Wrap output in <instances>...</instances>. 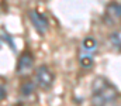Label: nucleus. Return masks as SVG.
I'll return each mask as SVG.
<instances>
[{
	"label": "nucleus",
	"instance_id": "1",
	"mask_svg": "<svg viewBox=\"0 0 121 106\" xmlns=\"http://www.w3.org/2000/svg\"><path fill=\"white\" fill-rule=\"evenodd\" d=\"M120 93L116 86L103 76L94 78L91 83V105L93 106H117Z\"/></svg>",
	"mask_w": 121,
	"mask_h": 106
},
{
	"label": "nucleus",
	"instance_id": "2",
	"mask_svg": "<svg viewBox=\"0 0 121 106\" xmlns=\"http://www.w3.org/2000/svg\"><path fill=\"white\" fill-rule=\"evenodd\" d=\"M55 74L49 69L47 65H41L35 69V83L42 91H49L54 86Z\"/></svg>",
	"mask_w": 121,
	"mask_h": 106
},
{
	"label": "nucleus",
	"instance_id": "3",
	"mask_svg": "<svg viewBox=\"0 0 121 106\" xmlns=\"http://www.w3.org/2000/svg\"><path fill=\"white\" fill-rule=\"evenodd\" d=\"M32 67H34V57H32V54H31L30 51H24L20 55L18 61H17V68H16L17 74L27 75L32 69Z\"/></svg>",
	"mask_w": 121,
	"mask_h": 106
},
{
	"label": "nucleus",
	"instance_id": "4",
	"mask_svg": "<svg viewBox=\"0 0 121 106\" xmlns=\"http://www.w3.org/2000/svg\"><path fill=\"white\" fill-rule=\"evenodd\" d=\"M30 20H31V23H32V26H34V28H35L39 34H45V33L48 31V27H49L48 20H47L41 13L31 10L30 11Z\"/></svg>",
	"mask_w": 121,
	"mask_h": 106
},
{
	"label": "nucleus",
	"instance_id": "5",
	"mask_svg": "<svg viewBox=\"0 0 121 106\" xmlns=\"http://www.w3.org/2000/svg\"><path fill=\"white\" fill-rule=\"evenodd\" d=\"M106 17L110 23H118L121 20V4L117 1H111L107 6L106 10Z\"/></svg>",
	"mask_w": 121,
	"mask_h": 106
},
{
	"label": "nucleus",
	"instance_id": "6",
	"mask_svg": "<svg viewBox=\"0 0 121 106\" xmlns=\"http://www.w3.org/2000/svg\"><path fill=\"white\" fill-rule=\"evenodd\" d=\"M79 64L83 69H90L93 68V64H94V52L90 51H86V50H82L80 48V52H79Z\"/></svg>",
	"mask_w": 121,
	"mask_h": 106
},
{
	"label": "nucleus",
	"instance_id": "7",
	"mask_svg": "<svg viewBox=\"0 0 121 106\" xmlns=\"http://www.w3.org/2000/svg\"><path fill=\"white\" fill-rule=\"evenodd\" d=\"M82 50H86V51H90V52H96L97 50V41L91 37H87L83 40L82 42Z\"/></svg>",
	"mask_w": 121,
	"mask_h": 106
},
{
	"label": "nucleus",
	"instance_id": "8",
	"mask_svg": "<svg viewBox=\"0 0 121 106\" xmlns=\"http://www.w3.org/2000/svg\"><path fill=\"white\" fill-rule=\"evenodd\" d=\"M110 42H111V45H113L114 48L121 50V33L120 31L113 33V34L110 35Z\"/></svg>",
	"mask_w": 121,
	"mask_h": 106
},
{
	"label": "nucleus",
	"instance_id": "9",
	"mask_svg": "<svg viewBox=\"0 0 121 106\" xmlns=\"http://www.w3.org/2000/svg\"><path fill=\"white\" fill-rule=\"evenodd\" d=\"M21 93L26 98H30V95L34 93V83L32 82H24L21 86Z\"/></svg>",
	"mask_w": 121,
	"mask_h": 106
},
{
	"label": "nucleus",
	"instance_id": "10",
	"mask_svg": "<svg viewBox=\"0 0 121 106\" xmlns=\"http://www.w3.org/2000/svg\"><path fill=\"white\" fill-rule=\"evenodd\" d=\"M6 98V91H4V88L0 85V101H3Z\"/></svg>",
	"mask_w": 121,
	"mask_h": 106
}]
</instances>
